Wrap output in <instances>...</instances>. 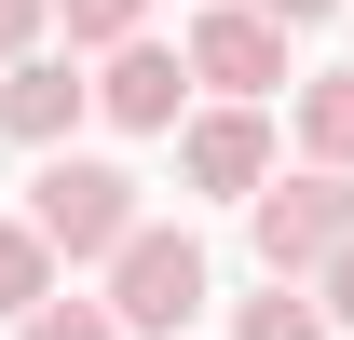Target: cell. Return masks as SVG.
<instances>
[{
  "label": "cell",
  "instance_id": "30bf717a",
  "mask_svg": "<svg viewBox=\"0 0 354 340\" xmlns=\"http://www.w3.org/2000/svg\"><path fill=\"white\" fill-rule=\"evenodd\" d=\"M55 41L68 55H123V41H150V0H55Z\"/></svg>",
  "mask_w": 354,
  "mask_h": 340
},
{
  "label": "cell",
  "instance_id": "277c9868",
  "mask_svg": "<svg viewBox=\"0 0 354 340\" xmlns=\"http://www.w3.org/2000/svg\"><path fill=\"white\" fill-rule=\"evenodd\" d=\"M177 68L205 82V109H259V95H286V28H259L245 0H205L191 41H177Z\"/></svg>",
  "mask_w": 354,
  "mask_h": 340
},
{
  "label": "cell",
  "instance_id": "8992f818",
  "mask_svg": "<svg viewBox=\"0 0 354 340\" xmlns=\"http://www.w3.org/2000/svg\"><path fill=\"white\" fill-rule=\"evenodd\" d=\"M95 123V82H82V55H14V68H0V136H14V150H68V136Z\"/></svg>",
  "mask_w": 354,
  "mask_h": 340
},
{
  "label": "cell",
  "instance_id": "9a60e30c",
  "mask_svg": "<svg viewBox=\"0 0 354 340\" xmlns=\"http://www.w3.org/2000/svg\"><path fill=\"white\" fill-rule=\"evenodd\" d=\"M245 14H259V28H286V41H300V28H327L341 0H245Z\"/></svg>",
  "mask_w": 354,
  "mask_h": 340
},
{
  "label": "cell",
  "instance_id": "52a82bcc",
  "mask_svg": "<svg viewBox=\"0 0 354 340\" xmlns=\"http://www.w3.org/2000/svg\"><path fill=\"white\" fill-rule=\"evenodd\" d=\"M82 82H95V123H123V136H177V123H191V68H177V41H123V55H95Z\"/></svg>",
  "mask_w": 354,
  "mask_h": 340
},
{
  "label": "cell",
  "instance_id": "5b68a950",
  "mask_svg": "<svg viewBox=\"0 0 354 340\" xmlns=\"http://www.w3.org/2000/svg\"><path fill=\"white\" fill-rule=\"evenodd\" d=\"M177 177L205 205H259L272 191V109H191L177 123Z\"/></svg>",
  "mask_w": 354,
  "mask_h": 340
},
{
  "label": "cell",
  "instance_id": "9c48e42d",
  "mask_svg": "<svg viewBox=\"0 0 354 340\" xmlns=\"http://www.w3.org/2000/svg\"><path fill=\"white\" fill-rule=\"evenodd\" d=\"M55 286H68V272H55V245L28 232V218H0V327H28Z\"/></svg>",
  "mask_w": 354,
  "mask_h": 340
},
{
  "label": "cell",
  "instance_id": "6da1fadb",
  "mask_svg": "<svg viewBox=\"0 0 354 340\" xmlns=\"http://www.w3.org/2000/svg\"><path fill=\"white\" fill-rule=\"evenodd\" d=\"M14 218L55 245V272H68V258H95V272H109V258H123V232L150 218V191H136L123 164H95V150H55V164L28 177V205H14Z\"/></svg>",
  "mask_w": 354,
  "mask_h": 340
},
{
  "label": "cell",
  "instance_id": "7a4b0ae2",
  "mask_svg": "<svg viewBox=\"0 0 354 340\" xmlns=\"http://www.w3.org/2000/svg\"><path fill=\"white\" fill-rule=\"evenodd\" d=\"M205 286H218V272H205V245H191L177 218H136L123 258H109V286H95V313H109L123 340H177L191 313H205Z\"/></svg>",
  "mask_w": 354,
  "mask_h": 340
},
{
  "label": "cell",
  "instance_id": "8fae6325",
  "mask_svg": "<svg viewBox=\"0 0 354 340\" xmlns=\"http://www.w3.org/2000/svg\"><path fill=\"white\" fill-rule=\"evenodd\" d=\"M232 340H327V313H313V286H259L232 299Z\"/></svg>",
  "mask_w": 354,
  "mask_h": 340
},
{
  "label": "cell",
  "instance_id": "4fadbf2b",
  "mask_svg": "<svg viewBox=\"0 0 354 340\" xmlns=\"http://www.w3.org/2000/svg\"><path fill=\"white\" fill-rule=\"evenodd\" d=\"M14 55H55V0H0V68Z\"/></svg>",
  "mask_w": 354,
  "mask_h": 340
},
{
  "label": "cell",
  "instance_id": "ba28073f",
  "mask_svg": "<svg viewBox=\"0 0 354 340\" xmlns=\"http://www.w3.org/2000/svg\"><path fill=\"white\" fill-rule=\"evenodd\" d=\"M286 136H300V164H313V177H354V68L286 82Z\"/></svg>",
  "mask_w": 354,
  "mask_h": 340
},
{
  "label": "cell",
  "instance_id": "3957f363",
  "mask_svg": "<svg viewBox=\"0 0 354 340\" xmlns=\"http://www.w3.org/2000/svg\"><path fill=\"white\" fill-rule=\"evenodd\" d=\"M245 245H259V286H313V272L354 245V177H313V164L286 177L272 164V191L245 205Z\"/></svg>",
  "mask_w": 354,
  "mask_h": 340
},
{
  "label": "cell",
  "instance_id": "5bb4252c",
  "mask_svg": "<svg viewBox=\"0 0 354 340\" xmlns=\"http://www.w3.org/2000/svg\"><path fill=\"white\" fill-rule=\"evenodd\" d=\"M313 313H327V340H341V327H354V245H341V258H327V272H313Z\"/></svg>",
  "mask_w": 354,
  "mask_h": 340
},
{
  "label": "cell",
  "instance_id": "7c38bea8",
  "mask_svg": "<svg viewBox=\"0 0 354 340\" xmlns=\"http://www.w3.org/2000/svg\"><path fill=\"white\" fill-rule=\"evenodd\" d=\"M14 340H123V327H109L95 299H68V286H55V299H41V313H28V327H14Z\"/></svg>",
  "mask_w": 354,
  "mask_h": 340
}]
</instances>
